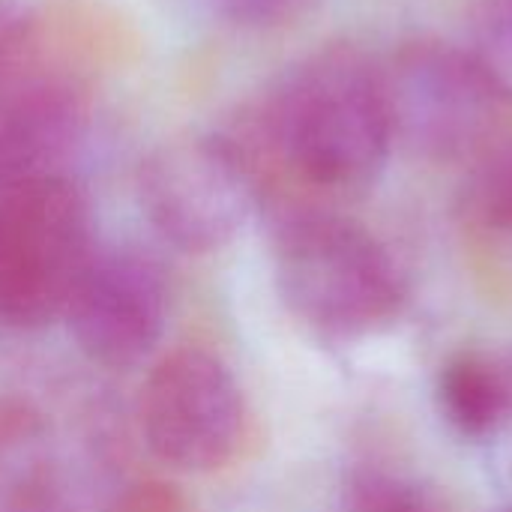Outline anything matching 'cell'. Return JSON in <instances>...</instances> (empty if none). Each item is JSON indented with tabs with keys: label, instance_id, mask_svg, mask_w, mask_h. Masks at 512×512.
Segmentation results:
<instances>
[{
	"label": "cell",
	"instance_id": "1",
	"mask_svg": "<svg viewBox=\"0 0 512 512\" xmlns=\"http://www.w3.org/2000/svg\"><path fill=\"white\" fill-rule=\"evenodd\" d=\"M234 138L318 192H360L396 144L384 72L354 45H327L291 66Z\"/></svg>",
	"mask_w": 512,
	"mask_h": 512
},
{
	"label": "cell",
	"instance_id": "2",
	"mask_svg": "<svg viewBox=\"0 0 512 512\" xmlns=\"http://www.w3.org/2000/svg\"><path fill=\"white\" fill-rule=\"evenodd\" d=\"M273 273L288 312L333 342L393 327L408 300L390 249L369 228L333 210L303 207L282 216Z\"/></svg>",
	"mask_w": 512,
	"mask_h": 512
},
{
	"label": "cell",
	"instance_id": "3",
	"mask_svg": "<svg viewBox=\"0 0 512 512\" xmlns=\"http://www.w3.org/2000/svg\"><path fill=\"white\" fill-rule=\"evenodd\" d=\"M93 255V216L75 177L0 186V324L39 330L63 318Z\"/></svg>",
	"mask_w": 512,
	"mask_h": 512
},
{
	"label": "cell",
	"instance_id": "4",
	"mask_svg": "<svg viewBox=\"0 0 512 512\" xmlns=\"http://www.w3.org/2000/svg\"><path fill=\"white\" fill-rule=\"evenodd\" d=\"M381 72L396 141L426 159L471 162L510 120V90L450 42H411Z\"/></svg>",
	"mask_w": 512,
	"mask_h": 512
},
{
	"label": "cell",
	"instance_id": "5",
	"mask_svg": "<svg viewBox=\"0 0 512 512\" xmlns=\"http://www.w3.org/2000/svg\"><path fill=\"white\" fill-rule=\"evenodd\" d=\"M258 192V168L234 135L168 138L138 168L150 228L189 255L225 249L246 228Z\"/></svg>",
	"mask_w": 512,
	"mask_h": 512
},
{
	"label": "cell",
	"instance_id": "6",
	"mask_svg": "<svg viewBox=\"0 0 512 512\" xmlns=\"http://www.w3.org/2000/svg\"><path fill=\"white\" fill-rule=\"evenodd\" d=\"M147 450L183 474H213L243 447L249 411L234 372L204 348H174L147 375L138 399Z\"/></svg>",
	"mask_w": 512,
	"mask_h": 512
},
{
	"label": "cell",
	"instance_id": "7",
	"mask_svg": "<svg viewBox=\"0 0 512 512\" xmlns=\"http://www.w3.org/2000/svg\"><path fill=\"white\" fill-rule=\"evenodd\" d=\"M78 351L102 369H132L162 342L168 285L159 264L135 249H96L66 312Z\"/></svg>",
	"mask_w": 512,
	"mask_h": 512
},
{
	"label": "cell",
	"instance_id": "8",
	"mask_svg": "<svg viewBox=\"0 0 512 512\" xmlns=\"http://www.w3.org/2000/svg\"><path fill=\"white\" fill-rule=\"evenodd\" d=\"M87 135V93L51 63L0 108V186L72 177Z\"/></svg>",
	"mask_w": 512,
	"mask_h": 512
},
{
	"label": "cell",
	"instance_id": "9",
	"mask_svg": "<svg viewBox=\"0 0 512 512\" xmlns=\"http://www.w3.org/2000/svg\"><path fill=\"white\" fill-rule=\"evenodd\" d=\"M438 408L468 441L492 438L512 414L510 363L480 351L453 354L438 372Z\"/></svg>",
	"mask_w": 512,
	"mask_h": 512
},
{
	"label": "cell",
	"instance_id": "10",
	"mask_svg": "<svg viewBox=\"0 0 512 512\" xmlns=\"http://www.w3.org/2000/svg\"><path fill=\"white\" fill-rule=\"evenodd\" d=\"M468 165L459 195L462 228L489 249L512 252V114Z\"/></svg>",
	"mask_w": 512,
	"mask_h": 512
},
{
	"label": "cell",
	"instance_id": "11",
	"mask_svg": "<svg viewBox=\"0 0 512 512\" xmlns=\"http://www.w3.org/2000/svg\"><path fill=\"white\" fill-rule=\"evenodd\" d=\"M51 63L33 6L24 0H0V108Z\"/></svg>",
	"mask_w": 512,
	"mask_h": 512
},
{
	"label": "cell",
	"instance_id": "12",
	"mask_svg": "<svg viewBox=\"0 0 512 512\" xmlns=\"http://www.w3.org/2000/svg\"><path fill=\"white\" fill-rule=\"evenodd\" d=\"M348 512H438L426 489L384 468H360L348 480Z\"/></svg>",
	"mask_w": 512,
	"mask_h": 512
},
{
	"label": "cell",
	"instance_id": "13",
	"mask_svg": "<svg viewBox=\"0 0 512 512\" xmlns=\"http://www.w3.org/2000/svg\"><path fill=\"white\" fill-rule=\"evenodd\" d=\"M474 54L512 93V0H480L474 12Z\"/></svg>",
	"mask_w": 512,
	"mask_h": 512
},
{
	"label": "cell",
	"instance_id": "14",
	"mask_svg": "<svg viewBox=\"0 0 512 512\" xmlns=\"http://www.w3.org/2000/svg\"><path fill=\"white\" fill-rule=\"evenodd\" d=\"M213 9L240 27H282L303 18L318 0H210Z\"/></svg>",
	"mask_w": 512,
	"mask_h": 512
},
{
	"label": "cell",
	"instance_id": "15",
	"mask_svg": "<svg viewBox=\"0 0 512 512\" xmlns=\"http://www.w3.org/2000/svg\"><path fill=\"white\" fill-rule=\"evenodd\" d=\"M111 512H192V507L183 498V492H177L174 486L147 480V483L126 489Z\"/></svg>",
	"mask_w": 512,
	"mask_h": 512
},
{
	"label": "cell",
	"instance_id": "16",
	"mask_svg": "<svg viewBox=\"0 0 512 512\" xmlns=\"http://www.w3.org/2000/svg\"><path fill=\"white\" fill-rule=\"evenodd\" d=\"M501 512H512V507H510V510H501Z\"/></svg>",
	"mask_w": 512,
	"mask_h": 512
}]
</instances>
